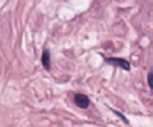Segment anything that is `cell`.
Returning <instances> with one entry per match:
<instances>
[{
	"label": "cell",
	"instance_id": "1",
	"mask_svg": "<svg viewBox=\"0 0 153 127\" xmlns=\"http://www.w3.org/2000/svg\"><path fill=\"white\" fill-rule=\"evenodd\" d=\"M108 64H112V66H115V67H120V69H124L128 72L131 69V64H130L128 60H126V58H121V57H105L104 58Z\"/></svg>",
	"mask_w": 153,
	"mask_h": 127
},
{
	"label": "cell",
	"instance_id": "2",
	"mask_svg": "<svg viewBox=\"0 0 153 127\" xmlns=\"http://www.w3.org/2000/svg\"><path fill=\"white\" fill-rule=\"evenodd\" d=\"M73 99H74L76 107H79V108H82V110L88 108V107L91 105V99H89L88 95H85V93H74Z\"/></svg>",
	"mask_w": 153,
	"mask_h": 127
},
{
	"label": "cell",
	"instance_id": "3",
	"mask_svg": "<svg viewBox=\"0 0 153 127\" xmlns=\"http://www.w3.org/2000/svg\"><path fill=\"white\" fill-rule=\"evenodd\" d=\"M41 64H42V67H44L45 70L51 69V57H50V51H48L47 48L42 51V56H41Z\"/></svg>",
	"mask_w": 153,
	"mask_h": 127
},
{
	"label": "cell",
	"instance_id": "4",
	"mask_svg": "<svg viewBox=\"0 0 153 127\" xmlns=\"http://www.w3.org/2000/svg\"><path fill=\"white\" fill-rule=\"evenodd\" d=\"M147 85H149V88L153 89V73L152 72H149L147 73Z\"/></svg>",
	"mask_w": 153,
	"mask_h": 127
}]
</instances>
